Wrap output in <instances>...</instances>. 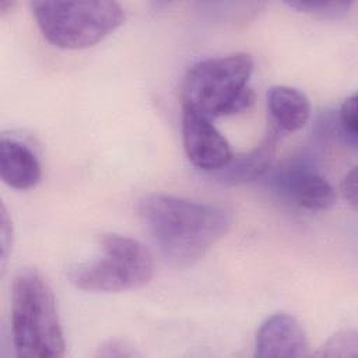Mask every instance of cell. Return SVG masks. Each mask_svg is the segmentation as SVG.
<instances>
[{"instance_id":"obj_1","label":"cell","mask_w":358,"mask_h":358,"mask_svg":"<svg viewBox=\"0 0 358 358\" xmlns=\"http://www.w3.org/2000/svg\"><path fill=\"white\" fill-rule=\"evenodd\" d=\"M137 215L164 259L179 267L204 257L232 221L221 207L161 193L143 196Z\"/></svg>"},{"instance_id":"obj_2","label":"cell","mask_w":358,"mask_h":358,"mask_svg":"<svg viewBox=\"0 0 358 358\" xmlns=\"http://www.w3.org/2000/svg\"><path fill=\"white\" fill-rule=\"evenodd\" d=\"M11 333L18 357L64 355L66 341L55 295L35 268H22L13 281Z\"/></svg>"},{"instance_id":"obj_3","label":"cell","mask_w":358,"mask_h":358,"mask_svg":"<svg viewBox=\"0 0 358 358\" xmlns=\"http://www.w3.org/2000/svg\"><path fill=\"white\" fill-rule=\"evenodd\" d=\"M252 73L253 59L243 52L197 62L182 83L183 109L210 120L249 109L255 101Z\"/></svg>"},{"instance_id":"obj_4","label":"cell","mask_w":358,"mask_h":358,"mask_svg":"<svg viewBox=\"0 0 358 358\" xmlns=\"http://www.w3.org/2000/svg\"><path fill=\"white\" fill-rule=\"evenodd\" d=\"M32 14L48 42L62 49L96 45L124 21L123 7L110 0L32 1Z\"/></svg>"},{"instance_id":"obj_5","label":"cell","mask_w":358,"mask_h":358,"mask_svg":"<svg viewBox=\"0 0 358 358\" xmlns=\"http://www.w3.org/2000/svg\"><path fill=\"white\" fill-rule=\"evenodd\" d=\"M101 255L69 271L70 282L85 292L116 294L147 285L154 275L152 253L137 239L105 234Z\"/></svg>"},{"instance_id":"obj_6","label":"cell","mask_w":358,"mask_h":358,"mask_svg":"<svg viewBox=\"0 0 358 358\" xmlns=\"http://www.w3.org/2000/svg\"><path fill=\"white\" fill-rule=\"evenodd\" d=\"M182 138L187 159L199 169L217 172L232 158L228 140L217 130L210 119L183 109Z\"/></svg>"},{"instance_id":"obj_7","label":"cell","mask_w":358,"mask_h":358,"mask_svg":"<svg viewBox=\"0 0 358 358\" xmlns=\"http://www.w3.org/2000/svg\"><path fill=\"white\" fill-rule=\"evenodd\" d=\"M309 355V341L301 322L288 313H275L259 327L255 357L301 358Z\"/></svg>"},{"instance_id":"obj_8","label":"cell","mask_w":358,"mask_h":358,"mask_svg":"<svg viewBox=\"0 0 358 358\" xmlns=\"http://www.w3.org/2000/svg\"><path fill=\"white\" fill-rule=\"evenodd\" d=\"M280 189L299 207L312 211H324L336 203L333 186L313 168L294 164L277 178Z\"/></svg>"},{"instance_id":"obj_9","label":"cell","mask_w":358,"mask_h":358,"mask_svg":"<svg viewBox=\"0 0 358 358\" xmlns=\"http://www.w3.org/2000/svg\"><path fill=\"white\" fill-rule=\"evenodd\" d=\"M0 176L13 189H31L42 176L39 159L24 143L3 136L0 140Z\"/></svg>"},{"instance_id":"obj_10","label":"cell","mask_w":358,"mask_h":358,"mask_svg":"<svg viewBox=\"0 0 358 358\" xmlns=\"http://www.w3.org/2000/svg\"><path fill=\"white\" fill-rule=\"evenodd\" d=\"M275 134L277 133L273 130L249 152L232 155L231 161L224 168L214 172L215 178L227 185H238L263 176L274 159L277 144Z\"/></svg>"},{"instance_id":"obj_11","label":"cell","mask_w":358,"mask_h":358,"mask_svg":"<svg viewBox=\"0 0 358 358\" xmlns=\"http://www.w3.org/2000/svg\"><path fill=\"white\" fill-rule=\"evenodd\" d=\"M267 106L275 124L285 131L302 129L310 117L309 98L294 87H271L267 94Z\"/></svg>"},{"instance_id":"obj_12","label":"cell","mask_w":358,"mask_h":358,"mask_svg":"<svg viewBox=\"0 0 358 358\" xmlns=\"http://www.w3.org/2000/svg\"><path fill=\"white\" fill-rule=\"evenodd\" d=\"M358 352V334L355 330H343L331 336L316 355L320 357H355Z\"/></svg>"},{"instance_id":"obj_13","label":"cell","mask_w":358,"mask_h":358,"mask_svg":"<svg viewBox=\"0 0 358 358\" xmlns=\"http://www.w3.org/2000/svg\"><path fill=\"white\" fill-rule=\"evenodd\" d=\"M291 8L319 17H340L350 11L352 1H289Z\"/></svg>"},{"instance_id":"obj_14","label":"cell","mask_w":358,"mask_h":358,"mask_svg":"<svg viewBox=\"0 0 358 358\" xmlns=\"http://www.w3.org/2000/svg\"><path fill=\"white\" fill-rule=\"evenodd\" d=\"M340 123L347 136L351 137L355 144L358 133V116H357V94L345 98L340 108Z\"/></svg>"},{"instance_id":"obj_15","label":"cell","mask_w":358,"mask_h":358,"mask_svg":"<svg viewBox=\"0 0 358 358\" xmlns=\"http://www.w3.org/2000/svg\"><path fill=\"white\" fill-rule=\"evenodd\" d=\"M0 242H1V270H6V263H7V256H8V249L11 246L13 241V227L11 221L7 215L6 207H1V228H0Z\"/></svg>"},{"instance_id":"obj_16","label":"cell","mask_w":358,"mask_h":358,"mask_svg":"<svg viewBox=\"0 0 358 358\" xmlns=\"http://www.w3.org/2000/svg\"><path fill=\"white\" fill-rule=\"evenodd\" d=\"M98 357H134L137 355V352L131 348V347H127L124 343L122 341H117V340H112L106 344H103L102 347H99L98 352H96Z\"/></svg>"},{"instance_id":"obj_17","label":"cell","mask_w":358,"mask_h":358,"mask_svg":"<svg viewBox=\"0 0 358 358\" xmlns=\"http://www.w3.org/2000/svg\"><path fill=\"white\" fill-rule=\"evenodd\" d=\"M357 168L354 166L341 182V193L352 207L357 206Z\"/></svg>"}]
</instances>
